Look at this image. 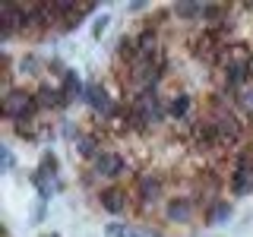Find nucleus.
I'll return each mask as SVG.
<instances>
[{
	"instance_id": "nucleus-5",
	"label": "nucleus",
	"mask_w": 253,
	"mask_h": 237,
	"mask_svg": "<svg viewBox=\"0 0 253 237\" xmlns=\"http://www.w3.org/2000/svg\"><path fill=\"white\" fill-rule=\"evenodd\" d=\"M95 174L98 177H121L124 174V158L121 155H114V152H101L98 158H95Z\"/></svg>"
},
{
	"instance_id": "nucleus-15",
	"label": "nucleus",
	"mask_w": 253,
	"mask_h": 237,
	"mask_svg": "<svg viewBox=\"0 0 253 237\" xmlns=\"http://www.w3.org/2000/svg\"><path fill=\"white\" fill-rule=\"evenodd\" d=\"M228 218H231V205H228V202L212 205L209 215H206V221H209V225H221V221H228Z\"/></svg>"
},
{
	"instance_id": "nucleus-20",
	"label": "nucleus",
	"mask_w": 253,
	"mask_h": 237,
	"mask_svg": "<svg viewBox=\"0 0 253 237\" xmlns=\"http://www.w3.org/2000/svg\"><path fill=\"white\" fill-rule=\"evenodd\" d=\"M47 171H51V174L57 171V158H54V155H44L42 158V171H38V174H47Z\"/></svg>"
},
{
	"instance_id": "nucleus-4",
	"label": "nucleus",
	"mask_w": 253,
	"mask_h": 237,
	"mask_svg": "<svg viewBox=\"0 0 253 237\" xmlns=\"http://www.w3.org/2000/svg\"><path fill=\"white\" fill-rule=\"evenodd\" d=\"M212 120H215L218 136H221V142H225V146H231V142L241 139V120H237L231 111H218V114L212 117Z\"/></svg>"
},
{
	"instance_id": "nucleus-9",
	"label": "nucleus",
	"mask_w": 253,
	"mask_h": 237,
	"mask_svg": "<svg viewBox=\"0 0 253 237\" xmlns=\"http://www.w3.org/2000/svg\"><path fill=\"white\" fill-rule=\"evenodd\" d=\"M136 44H139V57H158V54H162V47H158V35L152 29H146V32H139L136 35Z\"/></svg>"
},
{
	"instance_id": "nucleus-21",
	"label": "nucleus",
	"mask_w": 253,
	"mask_h": 237,
	"mask_svg": "<svg viewBox=\"0 0 253 237\" xmlns=\"http://www.w3.org/2000/svg\"><path fill=\"white\" fill-rule=\"evenodd\" d=\"M63 89L79 95V79H76V73H67V79H63Z\"/></svg>"
},
{
	"instance_id": "nucleus-3",
	"label": "nucleus",
	"mask_w": 253,
	"mask_h": 237,
	"mask_svg": "<svg viewBox=\"0 0 253 237\" xmlns=\"http://www.w3.org/2000/svg\"><path fill=\"white\" fill-rule=\"evenodd\" d=\"M247 76H250V57L247 54H234V57L225 60V82L231 85V89L234 85H244Z\"/></svg>"
},
{
	"instance_id": "nucleus-8",
	"label": "nucleus",
	"mask_w": 253,
	"mask_h": 237,
	"mask_svg": "<svg viewBox=\"0 0 253 237\" xmlns=\"http://www.w3.org/2000/svg\"><path fill=\"white\" fill-rule=\"evenodd\" d=\"M136 187H139V199L142 202H155L158 196H162V180L152 177V174H142Z\"/></svg>"
},
{
	"instance_id": "nucleus-1",
	"label": "nucleus",
	"mask_w": 253,
	"mask_h": 237,
	"mask_svg": "<svg viewBox=\"0 0 253 237\" xmlns=\"http://www.w3.org/2000/svg\"><path fill=\"white\" fill-rule=\"evenodd\" d=\"M38 111V98H32L26 92H10L3 98V114L10 120H22V117H32Z\"/></svg>"
},
{
	"instance_id": "nucleus-18",
	"label": "nucleus",
	"mask_w": 253,
	"mask_h": 237,
	"mask_svg": "<svg viewBox=\"0 0 253 237\" xmlns=\"http://www.w3.org/2000/svg\"><path fill=\"white\" fill-rule=\"evenodd\" d=\"M237 105H241V108L253 117V89H244L241 95H237Z\"/></svg>"
},
{
	"instance_id": "nucleus-2",
	"label": "nucleus",
	"mask_w": 253,
	"mask_h": 237,
	"mask_svg": "<svg viewBox=\"0 0 253 237\" xmlns=\"http://www.w3.org/2000/svg\"><path fill=\"white\" fill-rule=\"evenodd\" d=\"M253 190V161L247 152H241L234 158V174H231V193L234 196H244Z\"/></svg>"
},
{
	"instance_id": "nucleus-24",
	"label": "nucleus",
	"mask_w": 253,
	"mask_h": 237,
	"mask_svg": "<svg viewBox=\"0 0 253 237\" xmlns=\"http://www.w3.org/2000/svg\"><path fill=\"white\" fill-rule=\"evenodd\" d=\"M3 168H6V171L13 168V155H10V149H3Z\"/></svg>"
},
{
	"instance_id": "nucleus-23",
	"label": "nucleus",
	"mask_w": 253,
	"mask_h": 237,
	"mask_svg": "<svg viewBox=\"0 0 253 237\" xmlns=\"http://www.w3.org/2000/svg\"><path fill=\"white\" fill-rule=\"evenodd\" d=\"M22 70H38V60L35 57H26V60H22Z\"/></svg>"
},
{
	"instance_id": "nucleus-22",
	"label": "nucleus",
	"mask_w": 253,
	"mask_h": 237,
	"mask_svg": "<svg viewBox=\"0 0 253 237\" xmlns=\"http://www.w3.org/2000/svg\"><path fill=\"white\" fill-rule=\"evenodd\" d=\"M105 29H108V16H101V19H95L92 35H95V38H101V35H105Z\"/></svg>"
},
{
	"instance_id": "nucleus-11",
	"label": "nucleus",
	"mask_w": 253,
	"mask_h": 237,
	"mask_svg": "<svg viewBox=\"0 0 253 237\" xmlns=\"http://www.w3.org/2000/svg\"><path fill=\"white\" fill-rule=\"evenodd\" d=\"M108 237H162L149 228H124V225H108Z\"/></svg>"
},
{
	"instance_id": "nucleus-14",
	"label": "nucleus",
	"mask_w": 253,
	"mask_h": 237,
	"mask_svg": "<svg viewBox=\"0 0 253 237\" xmlns=\"http://www.w3.org/2000/svg\"><path fill=\"white\" fill-rule=\"evenodd\" d=\"M174 16H180V19H203L206 6L203 3H177L174 6Z\"/></svg>"
},
{
	"instance_id": "nucleus-10",
	"label": "nucleus",
	"mask_w": 253,
	"mask_h": 237,
	"mask_svg": "<svg viewBox=\"0 0 253 237\" xmlns=\"http://www.w3.org/2000/svg\"><path fill=\"white\" fill-rule=\"evenodd\" d=\"M196 142H203V146H225L221 136H218L215 120H200L196 123Z\"/></svg>"
},
{
	"instance_id": "nucleus-12",
	"label": "nucleus",
	"mask_w": 253,
	"mask_h": 237,
	"mask_svg": "<svg viewBox=\"0 0 253 237\" xmlns=\"http://www.w3.org/2000/svg\"><path fill=\"white\" fill-rule=\"evenodd\" d=\"M117 54H121V57L124 60H136L139 57V44H136V38H133V35H124L121 38V41H117Z\"/></svg>"
},
{
	"instance_id": "nucleus-6",
	"label": "nucleus",
	"mask_w": 253,
	"mask_h": 237,
	"mask_svg": "<svg viewBox=\"0 0 253 237\" xmlns=\"http://www.w3.org/2000/svg\"><path fill=\"white\" fill-rule=\"evenodd\" d=\"M101 209H108L111 215H121V212L126 209V190L124 187H108V190H101Z\"/></svg>"
},
{
	"instance_id": "nucleus-16",
	"label": "nucleus",
	"mask_w": 253,
	"mask_h": 237,
	"mask_svg": "<svg viewBox=\"0 0 253 237\" xmlns=\"http://www.w3.org/2000/svg\"><path fill=\"white\" fill-rule=\"evenodd\" d=\"M168 114H171V117H177V120L190 114V98H187V95H177V98H171V105H168Z\"/></svg>"
},
{
	"instance_id": "nucleus-19",
	"label": "nucleus",
	"mask_w": 253,
	"mask_h": 237,
	"mask_svg": "<svg viewBox=\"0 0 253 237\" xmlns=\"http://www.w3.org/2000/svg\"><path fill=\"white\" fill-rule=\"evenodd\" d=\"M79 155L92 158V155H95V139H89V136H83V139H79Z\"/></svg>"
},
{
	"instance_id": "nucleus-13",
	"label": "nucleus",
	"mask_w": 253,
	"mask_h": 237,
	"mask_svg": "<svg viewBox=\"0 0 253 237\" xmlns=\"http://www.w3.org/2000/svg\"><path fill=\"white\" fill-rule=\"evenodd\" d=\"M89 101L95 111H101V114H114V105H111V98L105 95V89H89Z\"/></svg>"
},
{
	"instance_id": "nucleus-17",
	"label": "nucleus",
	"mask_w": 253,
	"mask_h": 237,
	"mask_svg": "<svg viewBox=\"0 0 253 237\" xmlns=\"http://www.w3.org/2000/svg\"><path fill=\"white\" fill-rule=\"evenodd\" d=\"M63 95L60 92H51V89H42L38 92V105H44V108H51V105H63Z\"/></svg>"
},
{
	"instance_id": "nucleus-7",
	"label": "nucleus",
	"mask_w": 253,
	"mask_h": 237,
	"mask_svg": "<svg viewBox=\"0 0 253 237\" xmlns=\"http://www.w3.org/2000/svg\"><path fill=\"white\" fill-rule=\"evenodd\" d=\"M165 215L171 221H177V225H184V221L193 218V199H171L168 209H165Z\"/></svg>"
}]
</instances>
